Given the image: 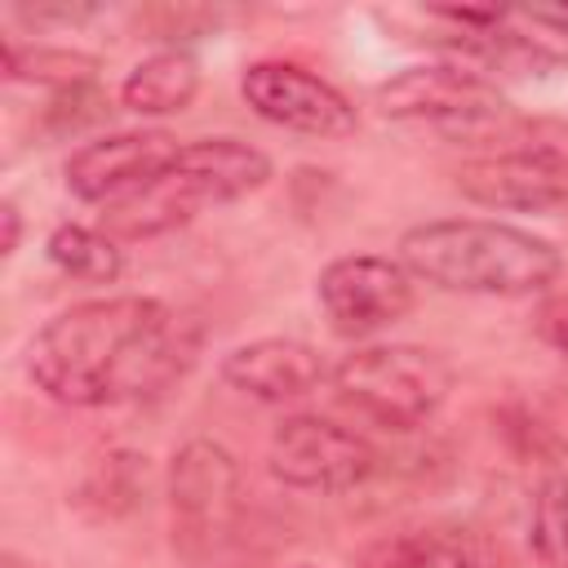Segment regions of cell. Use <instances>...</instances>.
<instances>
[{
    "mask_svg": "<svg viewBox=\"0 0 568 568\" xmlns=\"http://www.w3.org/2000/svg\"><path fill=\"white\" fill-rule=\"evenodd\" d=\"M200 351V324L160 297L111 293L62 306L27 342V377L67 408H115L164 395Z\"/></svg>",
    "mask_w": 568,
    "mask_h": 568,
    "instance_id": "cell-1",
    "label": "cell"
},
{
    "mask_svg": "<svg viewBox=\"0 0 568 568\" xmlns=\"http://www.w3.org/2000/svg\"><path fill=\"white\" fill-rule=\"evenodd\" d=\"M413 280L466 297H537L564 271V253L501 217H426L399 235Z\"/></svg>",
    "mask_w": 568,
    "mask_h": 568,
    "instance_id": "cell-2",
    "label": "cell"
},
{
    "mask_svg": "<svg viewBox=\"0 0 568 568\" xmlns=\"http://www.w3.org/2000/svg\"><path fill=\"white\" fill-rule=\"evenodd\" d=\"M266 182H271V155L262 146L240 138H195L182 142L178 160L160 178L129 191L124 200H111L98 213V226L120 244L155 240L186 226L204 209L235 204L262 191Z\"/></svg>",
    "mask_w": 568,
    "mask_h": 568,
    "instance_id": "cell-3",
    "label": "cell"
},
{
    "mask_svg": "<svg viewBox=\"0 0 568 568\" xmlns=\"http://www.w3.org/2000/svg\"><path fill=\"white\" fill-rule=\"evenodd\" d=\"M328 386L355 417L382 430H417L448 399L453 364L417 342H373L342 355L328 373Z\"/></svg>",
    "mask_w": 568,
    "mask_h": 568,
    "instance_id": "cell-4",
    "label": "cell"
},
{
    "mask_svg": "<svg viewBox=\"0 0 568 568\" xmlns=\"http://www.w3.org/2000/svg\"><path fill=\"white\" fill-rule=\"evenodd\" d=\"M244 515L240 462L217 439H186L169 462V528L186 559L217 555Z\"/></svg>",
    "mask_w": 568,
    "mask_h": 568,
    "instance_id": "cell-5",
    "label": "cell"
},
{
    "mask_svg": "<svg viewBox=\"0 0 568 568\" xmlns=\"http://www.w3.org/2000/svg\"><path fill=\"white\" fill-rule=\"evenodd\" d=\"M373 106L386 120L435 124L448 133H484L510 120V102L497 80L466 62H413L373 89Z\"/></svg>",
    "mask_w": 568,
    "mask_h": 568,
    "instance_id": "cell-6",
    "label": "cell"
},
{
    "mask_svg": "<svg viewBox=\"0 0 568 568\" xmlns=\"http://www.w3.org/2000/svg\"><path fill=\"white\" fill-rule=\"evenodd\" d=\"M266 466L284 488L297 493H351L373 475L377 453L359 430L333 417L293 413L271 430Z\"/></svg>",
    "mask_w": 568,
    "mask_h": 568,
    "instance_id": "cell-7",
    "label": "cell"
},
{
    "mask_svg": "<svg viewBox=\"0 0 568 568\" xmlns=\"http://www.w3.org/2000/svg\"><path fill=\"white\" fill-rule=\"evenodd\" d=\"M240 98L253 106V115H262L275 129L302 133V138H351L359 124L355 102L328 84L324 75H315L302 62L288 58H257L240 71Z\"/></svg>",
    "mask_w": 568,
    "mask_h": 568,
    "instance_id": "cell-8",
    "label": "cell"
},
{
    "mask_svg": "<svg viewBox=\"0 0 568 568\" xmlns=\"http://www.w3.org/2000/svg\"><path fill=\"white\" fill-rule=\"evenodd\" d=\"M320 311L342 337H373L399 324L417 302V280L399 257L386 253H346L333 257L315 280Z\"/></svg>",
    "mask_w": 568,
    "mask_h": 568,
    "instance_id": "cell-9",
    "label": "cell"
},
{
    "mask_svg": "<svg viewBox=\"0 0 568 568\" xmlns=\"http://www.w3.org/2000/svg\"><path fill=\"white\" fill-rule=\"evenodd\" d=\"M178 151L182 138H173L169 129H115L75 146L62 164V182L75 200L106 209L111 200H124L129 191L160 178L178 160Z\"/></svg>",
    "mask_w": 568,
    "mask_h": 568,
    "instance_id": "cell-10",
    "label": "cell"
},
{
    "mask_svg": "<svg viewBox=\"0 0 568 568\" xmlns=\"http://www.w3.org/2000/svg\"><path fill=\"white\" fill-rule=\"evenodd\" d=\"M222 382L257 404H293L328 382V359L302 337H253L222 355Z\"/></svg>",
    "mask_w": 568,
    "mask_h": 568,
    "instance_id": "cell-11",
    "label": "cell"
},
{
    "mask_svg": "<svg viewBox=\"0 0 568 568\" xmlns=\"http://www.w3.org/2000/svg\"><path fill=\"white\" fill-rule=\"evenodd\" d=\"M200 93V62L186 49H160L133 62L120 80V106L142 120L182 115Z\"/></svg>",
    "mask_w": 568,
    "mask_h": 568,
    "instance_id": "cell-12",
    "label": "cell"
},
{
    "mask_svg": "<svg viewBox=\"0 0 568 568\" xmlns=\"http://www.w3.org/2000/svg\"><path fill=\"white\" fill-rule=\"evenodd\" d=\"M355 568H479L475 541L448 524L395 528L359 546Z\"/></svg>",
    "mask_w": 568,
    "mask_h": 568,
    "instance_id": "cell-13",
    "label": "cell"
},
{
    "mask_svg": "<svg viewBox=\"0 0 568 568\" xmlns=\"http://www.w3.org/2000/svg\"><path fill=\"white\" fill-rule=\"evenodd\" d=\"M44 253L67 280H80V284H115L124 275V248L102 226L58 222L44 240Z\"/></svg>",
    "mask_w": 568,
    "mask_h": 568,
    "instance_id": "cell-14",
    "label": "cell"
},
{
    "mask_svg": "<svg viewBox=\"0 0 568 568\" xmlns=\"http://www.w3.org/2000/svg\"><path fill=\"white\" fill-rule=\"evenodd\" d=\"M98 71V58L75 53V49H49V44H18L4 40V75L9 80H27L40 89H58V93H75L89 89Z\"/></svg>",
    "mask_w": 568,
    "mask_h": 568,
    "instance_id": "cell-15",
    "label": "cell"
},
{
    "mask_svg": "<svg viewBox=\"0 0 568 568\" xmlns=\"http://www.w3.org/2000/svg\"><path fill=\"white\" fill-rule=\"evenodd\" d=\"M528 546L541 568H568V466H550L537 479L528 510Z\"/></svg>",
    "mask_w": 568,
    "mask_h": 568,
    "instance_id": "cell-16",
    "label": "cell"
},
{
    "mask_svg": "<svg viewBox=\"0 0 568 568\" xmlns=\"http://www.w3.org/2000/svg\"><path fill=\"white\" fill-rule=\"evenodd\" d=\"M532 324H537V337L568 364V293H550V297L537 306Z\"/></svg>",
    "mask_w": 568,
    "mask_h": 568,
    "instance_id": "cell-17",
    "label": "cell"
},
{
    "mask_svg": "<svg viewBox=\"0 0 568 568\" xmlns=\"http://www.w3.org/2000/svg\"><path fill=\"white\" fill-rule=\"evenodd\" d=\"M0 226H4V240H0V257H13L18 244H22V209L13 200H0Z\"/></svg>",
    "mask_w": 568,
    "mask_h": 568,
    "instance_id": "cell-18",
    "label": "cell"
},
{
    "mask_svg": "<svg viewBox=\"0 0 568 568\" xmlns=\"http://www.w3.org/2000/svg\"><path fill=\"white\" fill-rule=\"evenodd\" d=\"M532 22H541V27L559 31V36H568V9H532Z\"/></svg>",
    "mask_w": 568,
    "mask_h": 568,
    "instance_id": "cell-19",
    "label": "cell"
},
{
    "mask_svg": "<svg viewBox=\"0 0 568 568\" xmlns=\"http://www.w3.org/2000/svg\"><path fill=\"white\" fill-rule=\"evenodd\" d=\"M0 568H40V564L27 559V555H18V550H4V555H0Z\"/></svg>",
    "mask_w": 568,
    "mask_h": 568,
    "instance_id": "cell-20",
    "label": "cell"
},
{
    "mask_svg": "<svg viewBox=\"0 0 568 568\" xmlns=\"http://www.w3.org/2000/svg\"><path fill=\"white\" fill-rule=\"evenodd\" d=\"M302 568H311V564H302Z\"/></svg>",
    "mask_w": 568,
    "mask_h": 568,
    "instance_id": "cell-21",
    "label": "cell"
}]
</instances>
